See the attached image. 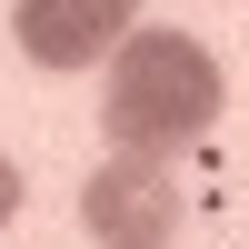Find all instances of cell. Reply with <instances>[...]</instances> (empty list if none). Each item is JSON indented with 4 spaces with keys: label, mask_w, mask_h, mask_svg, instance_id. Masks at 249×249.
Instances as JSON below:
<instances>
[{
    "label": "cell",
    "mask_w": 249,
    "mask_h": 249,
    "mask_svg": "<svg viewBox=\"0 0 249 249\" xmlns=\"http://www.w3.org/2000/svg\"><path fill=\"white\" fill-rule=\"evenodd\" d=\"M20 199H30V179H20L10 160H0V230H10V219H20Z\"/></svg>",
    "instance_id": "4"
},
{
    "label": "cell",
    "mask_w": 249,
    "mask_h": 249,
    "mask_svg": "<svg viewBox=\"0 0 249 249\" xmlns=\"http://www.w3.org/2000/svg\"><path fill=\"white\" fill-rule=\"evenodd\" d=\"M140 30V0H10V40L30 70H90Z\"/></svg>",
    "instance_id": "3"
},
{
    "label": "cell",
    "mask_w": 249,
    "mask_h": 249,
    "mask_svg": "<svg viewBox=\"0 0 249 249\" xmlns=\"http://www.w3.org/2000/svg\"><path fill=\"white\" fill-rule=\"evenodd\" d=\"M219 100H230L219 60L190 30H160V20H140L100 60V140L130 150V160H179L190 140H210Z\"/></svg>",
    "instance_id": "1"
},
{
    "label": "cell",
    "mask_w": 249,
    "mask_h": 249,
    "mask_svg": "<svg viewBox=\"0 0 249 249\" xmlns=\"http://www.w3.org/2000/svg\"><path fill=\"white\" fill-rule=\"evenodd\" d=\"M80 230H90L100 249H170V230H179V170L170 160L110 150L90 179H80Z\"/></svg>",
    "instance_id": "2"
}]
</instances>
